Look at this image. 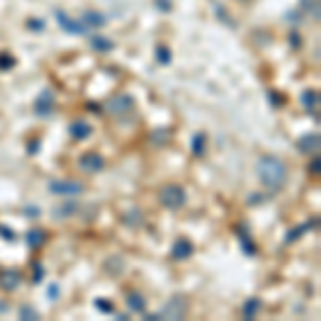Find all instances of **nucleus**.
I'll use <instances>...</instances> for the list:
<instances>
[{"label":"nucleus","mask_w":321,"mask_h":321,"mask_svg":"<svg viewBox=\"0 0 321 321\" xmlns=\"http://www.w3.org/2000/svg\"><path fill=\"white\" fill-rule=\"evenodd\" d=\"M257 174L261 178V184L270 191H281L285 182H287V167L281 158L272 154H265L257 163Z\"/></svg>","instance_id":"1"},{"label":"nucleus","mask_w":321,"mask_h":321,"mask_svg":"<svg viewBox=\"0 0 321 321\" xmlns=\"http://www.w3.org/2000/svg\"><path fill=\"white\" fill-rule=\"evenodd\" d=\"M158 199H161V203H163L167 210H180L184 203H186V193H184L182 186L167 184V186H163V189H161Z\"/></svg>","instance_id":"2"},{"label":"nucleus","mask_w":321,"mask_h":321,"mask_svg":"<svg viewBox=\"0 0 321 321\" xmlns=\"http://www.w3.org/2000/svg\"><path fill=\"white\" fill-rule=\"evenodd\" d=\"M49 193L60 195V197H77L84 193V186L75 180H54L49 182Z\"/></svg>","instance_id":"3"},{"label":"nucleus","mask_w":321,"mask_h":321,"mask_svg":"<svg viewBox=\"0 0 321 321\" xmlns=\"http://www.w3.org/2000/svg\"><path fill=\"white\" fill-rule=\"evenodd\" d=\"M79 167L88 174H96V172H103L105 167V158L99 152H86L79 156Z\"/></svg>","instance_id":"4"},{"label":"nucleus","mask_w":321,"mask_h":321,"mask_svg":"<svg viewBox=\"0 0 321 321\" xmlns=\"http://www.w3.org/2000/svg\"><path fill=\"white\" fill-rule=\"evenodd\" d=\"M186 315V302L182 298H172L165 304L163 313H161V319H184Z\"/></svg>","instance_id":"5"},{"label":"nucleus","mask_w":321,"mask_h":321,"mask_svg":"<svg viewBox=\"0 0 321 321\" xmlns=\"http://www.w3.org/2000/svg\"><path fill=\"white\" fill-rule=\"evenodd\" d=\"M56 22H58L60 28L65 30V32H69V34H84L86 32L84 24L75 22L73 17H69L65 11H60V9H56Z\"/></svg>","instance_id":"6"},{"label":"nucleus","mask_w":321,"mask_h":321,"mask_svg":"<svg viewBox=\"0 0 321 321\" xmlns=\"http://www.w3.org/2000/svg\"><path fill=\"white\" fill-rule=\"evenodd\" d=\"M133 105H135L133 96L118 94V96H112V99L107 101V112H112V114H127L129 110H133Z\"/></svg>","instance_id":"7"},{"label":"nucleus","mask_w":321,"mask_h":321,"mask_svg":"<svg viewBox=\"0 0 321 321\" xmlns=\"http://www.w3.org/2000/svg\"><path fill=\"white\" fill-rule=\"evenodd\" d=\"M298 150L302 154H313V152H317L319 150V146H321V137H319V133H306V135H302L300 139H298Z\"/></svg>","instance_id":"8"},{"label":"nucleus","mask_w":321,"mask_h":321,"mask_svg":"<svg viewBox=\"0 0 321 321\" xmlns=\"http://www.w3.org/2000/svg\"><path fill=\"white\" fill-rule=\"evenodd\" d=\"M34 112H37V116H43V118H47V116L54 112V94L51 90H43L37 101H34Z\"/></svg>","instance_id":"9"},{"label":"nucleus","mask_w":321,"mask_h":321,"mask_svg":"<svg viewBox=\"0 0 321 321\" xmlns=\"http://www.w3.org/2000/svg\"><path fill=\"white\" fill-rule=\"evenodd\" d=\"M193 242L191 240H186V238H178L174 246H172V257L178 261H184V259H189V257L193 255Z\"/></svg>","instance_id":"10"},{"label":"nucleus","mask_w":321,"mask_h":321,"mask_svg":"<svg viewBox=\"0 0 321 321\" xmlns=\"http://www.w3.org/2000/svg\"><path fill=\"white\" fill-rule=\"evenodd\" d=\"M22 285V274L17 270H5L0 272V289L5 291H15Z\"/></svg>","instance_id":"11"},{"label":"nucleus","mask_w":321,"mask_h":321,"mask_svg":"<svg viewBox=\"0 0 321 321\" xmlns=\"http://www.w3.org/2000/svg\"><path fill=\"white\" fill-rule=\"evenodd\" d=\"M69 133H71V137H73L75 141H84V139H88L92 135V127L86 120H75V122H71Z\"/></svg>","instance_id":"12"},{"label":"nucleus","mask_w":321,"mask_h":321,"mask_svg":"<svg viewBox=\"0 0 321 321\" xmlns=\"http://www.w3.org/2000/svg\"><path fill=\"white\" fill-rule=\"evenodd\" d=\"M82 24H84V28H101V26L107 24V17L99 11H86L82 17Z\"/></svg>","instance_id":"13"},{"label":"nucleus","mask_w":321,"mask_h":321,"mask_svg":"<svg viewBox=\"0 0 321 321\" xmlns=\"http://www.w3.org/2000/svg\"><path fill=\"white\" fill-rule=\"evenodd\" d=\"M300 101L306 107V112L317 116V112H319V92L317 90H304L300 96Z\"/></svg>","instance_id":"14"},{"label":"nucleus","mask_w":321,"mask_h":321,"mask_svg":"<svg viewBox=\"0 0 321 321\" xmlns=\"http://www.w3.org/2000/svg\"><path fill=\"white\" fill-rule=\"evenodd\" d=\"M127 304H129L131 310H135V313H144L146 310V300L139 291H129L127 293Z\"/></svg>","instance_id":"15"},{"label":"nucleus","mask_w":321,"mask_h":321,"mask_svg":"<svg viewBox=\"0 0 321 321\" xmlns=\"http://www.w3.org/2000/svg\"><path fill=\"white\" fill-rule=\"evenodd\" d=\"M45 240H47V236H45V231H43V229H30L28 234H26V244H28L30 248L43 246V244H45Z\"/></svg>","instance_id":"16"},{"label":"nucleus","mask_w":321,"mask_h":321,"mask_svg":"<svg viewBox=\"0 0 321 321\" xmlns=\"http://www.w3.org/2000/svg\"><path fill=\"white\" fill-rule=\"evenodd\" d=\"M261 310V300L259 298H251V300H246L244 302V308H242V315H244V319H255L257 317V313Z\"/></svg>","instance_id":"17"},{"label":"nucleus","mask_w":321,"mask_h":321,"mask_svg":"<svg viewBox=\"0 0 321 321\" xmlns=\"http://www.w3.org/2000/svg\"><path fill=\"white\" fill-rule=\"evenodd\" d=\"M191 152L195 156H203L206 152V133H195L191 139Z\"/></svg>","instance_id":"18"},{"label":"nucleus","mask_w":321,"mask_h":321,"mask_svg":"<svg viewBox=\"0 0 321 321\" xmlns=\"http://www.w3.org/2000/svg\"><path fill=\"white\" fill-rule=\"evenodd\" d=\"M90 47L94 51H101V54H107L114 49V43L107 39V37H90Z\"/></svg>","instance_id":"19"},{"label":"nucleus","mask_w":321,"mask_h":321,"mask_svg":"<svg viewBox=\"0 0 321 321\" xmlns=\"http://www.w3.org/2000/svg\"><path fill=\"white\" fill-rule=\"evenodd\" d=\"M77 210V203L73 199H69L67 203H62V206L54 208V214H56L58 219H67V217H73V212Z\"/></svg>","instance_id":"20"},{"label":"nucleus","mask_w":321,"mask_h":321,"mask_svg":"<svg viewBox=\"0 0 321 321\" xmlns=\"http://www.w3.org/2000/svg\"><path fill=\"white\" fill-rule=\"evenodd\" d=\"M240 244H242V251L248 255V257H253L255 255V251H257V246H255V242L251 240V236L246 234V231H240Z\"/></svg>","instance_id":"21"},{"label":"nucleus","mask_w":321,"mask_h":321,"mask_svg":"<svg viewBox=\"0 0 321 321\" xmlns=\"http://www.w3.org/2000/svg\"><path fill=\"white\" fill-rule=\"evenodd\" d=\"M20 317L26 319V321H37V319H41L39 310H37V308H32L30 304H24V306L20 308Z\"/></svg>","instance_id":"22"},{"label":"nucleus","mask_w":321,"mask_h":321,"mask_svg":"<svg viewBox=\"0 0 321 321\" xmlns=\"http://www.w3.org/2000/svg\"><path fill=\"white\" fill-rule=\"evenodd\" d=\"M315 225V223L313 221H310V223H304V225H300V227H296V229H291L289 231V234H287V238H285V240H287V242H293V240H298V238H302V234H304V231L306 229H310V227H313Z\"/></svg>","instance_id":"23"},{"label":"nucleus","mask_w":321,"mask_h":321,"mask_svg":"<svg viewBox=\"0 0 321 321\" xmlns=\"http://www.w3.org/2000/svg\"><path fill=\"white\" fill-rule=\"evenodd\" d=\"M94 306L99 308L103 315H114V304H112V300H105V298H96V300H94Z\"/></svg>","instance_id":"24"},{"label":"nucleus","mask_w":321,"mask_h":321,"mask_svg":"<svg viewBox=\"0 0 321 321\" xmlns=\"http://www.w3.org/2000/svg\"><path fill=\"white\" fill-rule=\"evenodd\" d=\"M156 60L161 62V65H169V62H172V49L165 47V45H158L156 47Z\"/></svg>","instance_id":"25"},{"label":"nucleus","mask_w":321,"mask_h":321,"mask_svg":"<svg viewBox=\"0 0 321 321\" xmlns=\"http://www.w3.org/2000/svg\"><path fill=\"white\" fill-rule=\"evenodd\" d=\"M43 276H45V268L41 263H34L32 265V285H39L43 281Z\"/></svg>","instance_id":"26"},{"label":"nucleus","mask_w":321,"mask_h":321,"mask_svg":"<svg viewBox=\"0 0 321 321\" xmlns=\"http://www.w3.org/2000/svg\"><path fill=\"white\" fill-rule=\"evenodd\" d=\"M15 67V58L9 54H0V71H9Z\"/></svg>","instance_id":"27"},{"label":"nucleus","mask_w":321,"mask_h":321,"mask_svg":"<svg viewBox=\"0 0 321 321\" xmlns=\"http://www.w3.org/2000/svg\"><path fill=\"white\" fill-rule=\"evenodd\" d=\"M26 26H28L32 32H41L43 28H45V22H43V20H28V22H26Z\"/></svg>","instance_id":"28"},{"label":"nucleus","mask_w":321,"mask_h":321,"mask_svg":"<svg viewBox=\"0 0 321 321\" xmlns=\"http://www.w3.org/2000/svg\"><path fill=\"white\" fill-rule=\"evenodd\" d=\"M0 236H3L5 240H9V242H13V240H15L13 229L11 227H5V225H0Z\"/></svg>","instance_id":"29"},{"label":"nucleus","mask_w":321,"mask_h":321,"mask_svg":"<svg viewBox=\"0 0 321 321\" xmlns=\"http://www.w3.org/2000/svg\"><path fill=\"white\" fill-rule=\"evenodd\" d=\"M289 43H291V47H293V49H300V43H302L300 34L291 30V34H289Z\"/></svg>","instance_id":"30"},{"label":"nucleus","mask_w":321,"mask_h":321,"mask_svg":"<svg viewBox=\"0 0 321 321\" xmlns=\"http://www.w3.org/2000/svg\"><path fill=\"white\" fill-rule=\"evenodd\" d=\"M270 101H272V105H283L285 103L283 94H279V92H270Z\"/></svg>","instance_id":"31"},{"label":"nucleus","mask_w":321,"mask_h":321,"mask_svg":"<svg viewBox=\"0 0 321 321\" xmlns=\"http://www.w3.org/2000/svg\"><path fill=\"white\" fill-rule=\"evenodd\" d=\"M156 7H158V9H163L165 13H167V11H172V3H169V0H156Z\"/></svg>","instance_id":"32"},{"label":"nucleus","mask_w":321,"mask_h":321,"mask_svg":"<svg viewBox=\"0 0 321 321\" xmlns=\"http://www.w3.org/2000/svg\"><path fill=\"white\" fill-rule=\"evenodd\" d=\"M58 293H60V289H58V285L54 283V285H49V289H47V296L54 300V298H58Z\"/></svg>","instance_id":"33"},{"label":"nucleus","mask_w":321,"mask_h":321,"mask_svg":"<svg viewBox=\"0 0 321 321\" xmlns=\"http://www.w3.org/2000/svg\"><path fill=\"white\" fill-rule=\"evenodd\" d=\"M24 212H26V214H28V217H30V219H37V217H39V214H41V210H39V208H26Z\"/></svg>","instance_id":"34"},{"label":"nucleus","mask_w":321,"mask_h":321,"mask_svg":"<svg viewBox=\"0 0 321 321\" xmlns=\"http://www.w3.org/2000/svg\"><path fill=\"white\" fill-rule=\"evenodd\" d=\"M39 150H41V141H32V144H30V154H37Z\"/></svg>","instance_id":"35"},{"label":"nucleus","mask_w":321,"mask_h":321,"mask_svg":"<svg viewBox=\"0 0 321 321\" xmlns=\"http://www.w3.org/2000/svg\"><path fill=\"white\" fill-rule=\"evenodd\" d=\"M310 172H315V174H319V158L315 156V161L310 163Z\"/></svg>","instance_id":"36"},{"label":"nucleus","mask_w":321,"mask_h":321,"mask_svg":"<svg viewBox=\"0 0 321 321\" xmlns=\"http://www.w3.org/2000/svg\"><path fill=\"white\" fill-rule=\"evenodd\" d=\"M259 201H263V197H259V195H253V197H251V203H253V206H255V203H259Z\"/></svg>","instance_id":"37"}]
</instances>
